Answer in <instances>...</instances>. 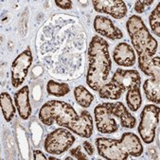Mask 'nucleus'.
<instances>
[{
    "instance_id": "nucleus-1",
    "label": "nucleus",
    "mask_w": 160,
    "mask_h": 160,
    "mask_svg": "<svg viewBox=\"0 0 160 160\" xmlns=\"http://www.w3.org/2000/svg\"><path fill=\"white\" fill-rule=\"evenodd\" d=\"M42 27L45 32L50 35V42L37 38V48L40 59L53 76L70 79L82 75V59L85 52V33L82 24L74 17L66 19L55 15Z\"/></svg>"
},
{
    "instance_id": "nucleus-2",
    "label": "nucleus",
    "mask_w": 160,
    "mask_h": 160,
    "mask_svg": "<svg viewBox=\"0 0 160 160\" xmlns=\"http://www.w3.org/2000/svg\"><path fill=\"white\" fill-rule=\"evenodd\" d=\"M87 56L88 68L86 83L92 90L99 91L107 82L112 69L108 42L99 35L93 36L88 45Z\"/></svg>"
},
{
    "instance_id": "nucleus-3",
    "label": "nucleus",
    "mask_w": 160,
    "mask_h": 160,
    "mask_svg": "<svg viewBox=\"0 0 160 160\" xmlns=\"http://www.w3.org/2000/svg\"><path fill=\"white\" fill-rule=\"evenodd\" d=\"M95 143L100 156L108 160H125L129 156L138 157L143 153L141 140L134 133H124L120 139L98 138Z\"/></svg>"
},
{
    "instance_id": "nucleus-4",
    "label": "nucleus",
    "mask_w": 160,
    "mask_h": 160,
    "mask_svg": "<svg viewBox=\"0 0 160 160\" xmlns=\"http://www.w3.org/2000/svg\"><path fill=\"white\" fill-rule=\"evenodd\" d=\"M126 28L138 56L153 57L158 48V42L151 35L141 17L132 15L127 20Z\"/></svg>"
},
{
    "instance_id": "nucleus-5",
    "label": "nucleus",
    "mask_w": 160,
    "mask_h": 160,
    "mask_svg": "<svg viewBox=\"0 0 160 160\" xmlns=\"http://www.w3.org/2000/svg\"><path fill=\"white\" fill-rule=\"evenodd\" d=\"M79 115L74 107L62 101H49L44 103L39 111V119L46 126L56 123L63 127L66 123L76 118Z\"/></svg>"
},
{
    "instance_id": "nucleus-6",
    "label": "nucleus",
    "mask_w": 160,
    "mask_h": 160,
    "mask_svg": "<svg viewBox=\"0 0 160 160\" xmlns=\"http://www.w3.org/2000/svg\"><path fill=\"white\" fill-rule=\"evenodd\" d=\"M76 138L72 132L65 127L57 128L49 133L44 142L45 151L50 154H62L74 144Z\"/></svg>"
},
{
    "instance_id": "nucleus-7",
    "label": "nucleus",
    "mask_w": 160,
    "mask_h": 160,
    "mask_svg": "<svg viewBox=\"0 0 160 160\" xmlns=\"http://www.w3.org/2000/svg\"><path fill=\"white\" fill-rule=\"evenodd\" d=\"M159 123V107L155 104H147L140 115L138 134L146 144L155 138V131Z\"/></svg>"
},
{
    "instance_id": "nucleus-8",
    "label": "nucleus",
    "mask_w": 160,
    "mask_h": 160,
    "mask_svg": "<svg viewBox=\"0 0 160 160\" xmlns=\"http://www.w3.org/2000/svg\"><path fill=\"white\" fill-rule=\"evenodd\" d=\"M113 102H104L94 108L96 127L101 134H114L118 130V124L112 114Z\"/></svg>"
},
{
    "instance_id": "nucleus-9",
    "label": "nucleus",
    "mask_w": 160,
    "mask_h": 160,
    "mask_svg": "<svg viewBox=\"0 0 160 160\" xmlns=\"http://www.w3.org/2000/svg\"><path fill=\"white\" fill-rule=\"evenodd\" d=\"M32 61V53H31L30 48H28L12 62L11 68V77L12 84L14 88L20 87V85H22L25 82Z\"/></svg>"
},
{
    "instance_id": "nucleus-10",
    "label": "nucleus",
    "mask_w": 160,
    "mask_h": 160,
    "mask_svg": "<svg viewBox=\"0 0 160 160\" xmlns=\"http://www.w3.org/2000/svg\"><path fill=\"white\" fill-rule=\"evenodd\" d=\"M63 127L81 138H89L93 134L92 116L88 111L82 110L76 118L66 123Z\"/></svg>"
},
{
    "instance_id": "nucleus-11",
    "label": "nucleus",
    "mask_w": 160,
    "mask_h": 160,
    "mask_svg": "<svg viewBox=\"0 0 160 160\" xmlns=\"http://www.w3.org/2000/svg\"><path fill=\"white\" fill-rule=\"evenodd\" d=\"M94 10L97 12L106 13L115 19H121L127 14V6L122 0H93Z\"/></svg>"
},
{
    "instance_id": "nucleus-12",
    "label": "nucleus",
    "mask_w": 160,
    "mask_h": 160,
    "mask_svg": "<svg viewBox=\"0 0 160 160\" xmlns=\"http://www.w3.org/2000/svg\"><path fill=\"white\" fill-rule=\"evenodd\" d=\"M111 81L115 82L124 93L134 86H140L141 76L137 70H125L118 68Z\"/></svg>"
},
{
    "instance_id": "nucleus-13",
    "label": "nucleus",
    "mask_w": 160,
    "mask_h": 160,
    "mask_svg": "<svg viewBox=\"0 0 160 160\" xmlns=\"http://www.w3.org/2000/svg\"><path fill=\"white\" fill-rule=\"evenodd\" d=\"M94 29L98 34L110 40H119L123 37L122 31L113 24L112 20L102 15L95 17Z\"/></svg>"
},
{
    "instance_id": "nucleus-14",
    "label": "nucleus",
    "mask_w": 160,
    "mask_h": 160,
    "mask_svg": "<svg viewBox=\"0 0 160 160\" xmlns=\"http://www.w3.org/2000/svg\"><path fill=\"white\" fill-rule=\"evenodd\" d=\"M113 59L118 66L126 68L133 67L137 60L134 48L126 42L118 43L116 46L113 51Z\"/></svg>"
},
{
    "instance_id": "nucleus-15",
    "label": "nucleus",
    "mask_w": 160,
    "mask_h": 160,
    "mask_svg": "<svg viewBox=\"0 0 160 160\" xmlns=\"http://www.w3.org/2000/svg\"><path fill=\"white\" fill-rule=\"evenodd\" d=\"M14 104L20 118L24 120L29 118L31 115V106L29 102V87L23 86L14 94Z\"/></svg>"
},
{
    "instance_id": "nucleus-16",
    "label": "nucleus",
    "mask_w": 160,
    "mask_h": 160,
    "mask_svg": "<svg viewBox=\"0 0 160 160\" xmlns=\"http://www.w3.org/2000/svg\"><path fill=\"white\" fill-rule=\"evenodd\" d=\"M159 56L150 57L147 55L138 56V68L147 76L151 78L160 79Z\"/></svg>"
},
{
    "instance_id": "nucleus-17",
    "label": "nucleus",
    "mask_w": 160,
    "mask_h": 160,
    "mask_svg": "<svg viewBox=\"0 0 160 160\" xmlns=\"http://www.w3.org/2000/svg\"><path fill=\"white\" fill-rule=\"evenodd\" d=\"M112 114L115 118L119 119L120 125L123 128H128V129H133L137 124L136 118L128 111L125 107V105L118 102H113L112 106Z\"/></svg>"
},
{
    "instance_id": "nucleus-18",
    "label": "nucleus",
    "mask_w": 160,
    "mask_h": 160,
    "mask_svg": "<svg viewBox=\"0 0 160 160\" xmlns=\"http://www.w3.org/2000/svg\"><path fill=\"white\" fill-rule=\"evenodd\" d=\"M143 90L149 102L159 103L160 101V79L150 78L143 83Z\"/></svg>"
},
{
    "instance_id": "nucleus-19",
    "label": "nucleus",
    "mask_w": 160,
    "mask_h": 160,
    "mask_svg": "<svg viewBox=\"0 0 160 160\" xmlns=\"http://www.w3.org/2000/svg\"><path fill=\"white\" fill-rule=\"evenodd\" d=\"M126 103L130 111L137 112L142 104V96L140 86H134L126 91Z\"/></svg>"
},
{
    "instance_id": "nucleus-20",
    "label": "nucleus",
    "mask_w": 160,
    "mask_h": 160,
    "mask_svg": "<svg viewBox=\"0 0 160 160\" xmlns=\"http://www.w3.org/2000/svg\"><path fill=\"white\" fill-rule=\"evenodd\" d=\"M124 92L112 81L106 82L99 90V96L102 99L117 101L121 98Z\"/></svg>"
},
{
    "instance_id": "nucleus-21",
    "label": "nucleus",
    "mask_w": 160,
    "mask_h": 160,
    "mask_svg": "<svg viewBox=\"0 0 160 160\" xmlns=\"http://www.w3.org/2000/svg\"><path fill=\"white\" fill-rule=\"evenodd\" d=\"M1 111L7 122L12 120L15 115V107L12 103V99L7 92L1 93Z\"/></svg>"
},
{
    "instance_id": "nucleus-22",
    "label": "nucleus",
    "mask_w": 160,
    "mask_h": 160,
    "mask_svg": "<svg viewBox=\"0 0 160 160\" xmlns=\"http://www.w3.org/2000/svg\"><path fill=\"white\" fill-rule=\"evenodd\" d=\"M74 98L76 102L83 108H87L94 101V96L82 85H79L74 89Z\"/></svg>"
},
{
    "instance_id": "nucleus-23",
    "label": "nucleus",
    "mask_w": 160,
    "mask_h": 160,
    "mask_svg": "<svg viewBox=\"0 0 160 160\" xmlns=\"http://www.w3.org/2000/svg\"><path fill=\"white\" fill-rule=\"evenodd\" d=\"M47 92L54 97H65L70 92V87L67 82H58L53 80H49L47 83Z\"/></svg>"
},
{
    "instance_id": "nucleus-24",
    "label": "nucleus",
    "mask_w": 160,
    "mask_h": 160,
    "mask_svg": "<svg viewBox=\"0 0 160 160\" xmlns=\"http://www.w3.org/2000/svg\"><path fill=\"white\" fill-rule=\"evenodd\" d=\"M16 139L18 143V148L21 153L22 158L24 159H28V137L27 133L24 128L21 125H18L16 127Z\"/></svg>"
},
{
    "instance_id": "nucleus-25",
    "label": "nucleus",
    "mask_w": 160,
    "mask_h": 160,
    "mask_svg": "<svg viewBox=\"0 0 160 160\" xmlns=\"http://www.w3.org/2000/svg\"><path fill=\"white\" fill-rule=\"evenodd\" d=\"M159 22H160V4L156 6V8L151 12L149 16V23L150 27L152 30V32L159 37L160 36V27H159Z\"/></svg>"
},
{
    "instance_id": "nucleus-26",
    "label": "nucleus",
    "mask_w": 160,
    "mask_h": 160,
    "mask_svg": "<svg viewBox=\"0 0 160 160\" xmlns=\"http://www.w3.org/2000/svg\"><path fill=\"white\" fill-rule=\"evenodd\" d=\"M29 131L31 134V138H32L33 144L35 147H39L42 139L43 135V129L41 128L40 124L36 120H32L29 124Z\"/></svg>"
},
{
    "instance_id": "nucleus-27",
    "label": "nucleus",
    "mask_w": 160,
    "mask_h": 160,
    "mask_svg": "<svg viewBox=\"0 0 160 160\" xmlns=\"http://www.w3.org/2000/svg\"><path fill=\"white\" fill-rule=\"evenodd\" d=\"M153 3V0H138L135 3L134 9L138 13H143L147 7H150Z\"/></svg>"
},
{
    "instance_id": "nucleus-28",
    "label": "nucleus",
    "mask_w": 160,
    "mask_h": 160,
    "mask_svg": "<svg viewBox=\"0 0 160 160\" xmlns=\"http://www.w3.org/2000/svg\"><path fill=\"white\" fill-rule=\"evenodd\" d=\"M82 147L77 146L76 148H73V149L70 150V154L73 156V158L78 159V160H86V159H88V157L82 152Z\"/></svg>"
},
{
    "instance_id": "nucleus-29",
    "label": "nucleus",
    "mask_w": 160,
    "mask_h": 160,
    "mask_svg": "<svg viewBox=\"0 0 160 160\" xmlns=\"http://www.w3.org/2000/svg\"><path fill=\"white\" fill-rule=\"evenodd\" d=\"M28 9L27 8L24 11V13L21 16L20 20V31L23 36H26L27 29H28V25H27V20H28Z\"/></svg>"
},
{
    "instance_id": "nucleus-30",
    "label": "nucleus",
    "mask_w": 160,
    "mask_h": 160,
    "mask_svg": "<svg viewBox=\"0 0 160 160\" xmlns=\"http://www.w3.org/2000/svg\"><path fill=\"white\" fill-rule=\"evenodd\" d=\"M55 4L62 10H71L73 8L72 1L70 0H55Z\"/></svg>"
},
{
    "instance_id": "nucleus-31",
    "label": "nucleus",
    "mask_w": 160,
    "mask_h": 160,
    "mask_svg": "<svg viewBox=\"0 0 160 160\" xmlns=\"http://www.w3.org/2000/svg\"><path fill=\"white\" fill-rule=\"evenodd\" d=\"M82 149L88 153V155H90V156H92L93 154H94V152H95V149H94V147L92 146V144L89 142V141H84L83 143H82Z\"/></svg>"
},
{
    "instance_id": "nucleus-32",
    "label": "nucleus",
    "mask_w": 160,
    "mask_h": 160,
    "mask_svg": "<svg viewBox=\"0 0 160 160\" xmlns=\"http://www.w3.org/2000/svg\"><path fill=\"white\" fill-rule=\"evenodd\" d=\"M33 159H35V160H46V159H48V157L43 153V152L39 151V150H34L33 151Z\"/></svg>"
},
{
    "instance_id": "nucleus-33",
    "label": "nucleus",
    "mask_w": 160,
    "mask_h": 160,
    "mask_svg": "<svg viewBox=\"0 0 160 160\" xmlns=\"http://www.w3.org/2000/svg\"><path fill=\"white\" fill-rule=\"evenodd\" d=\"M148 154L152 159H158V156H157V153H156V151L154 150V148H150L148 150Z\"/></svg>"
},
{
    "instance_id": "nucleus-34",
    "label": "nucleus",
    "mask_w": 160,
    "mask_h": 160,
    "mask_svg": "<svg viewBox=\"0 0 160 160\" xmlns=\"http://www.w3.org/2000/svg\"><path fill=\"white\" fill-rule=\"evenodd\" d=\"M48 159H49V160H50V159H53V160H57L58 158H56V157H53V156H48Z\"/></svg>"
},
{
    "instance_id": "nucleus-35",
    "label": "nucleus",
    "mask_w": 160,
    "mask_h": 160,
    "mask_svg": "<svg viewBox=\"0 0 160 160\" xmlns=\"http://www.w3.org/2000/svg\"><path fill=\"white\" fill-rule=\"evenodd\" d=\"M73 157H66V160H72Z\"/></svg>"
}]
</instances>
